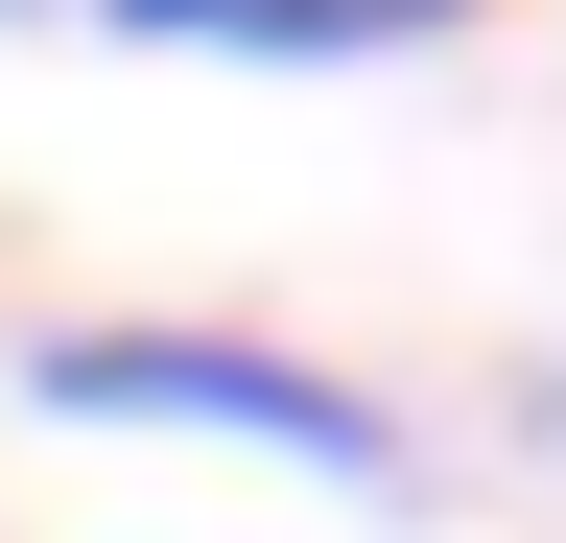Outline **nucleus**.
Instances as JSON below:
<instances>
[{
    "mask_svg": "<svg viewBox=\"0 0 566 543\" xmlns=\"http://www.w3.org/2000/svg\"><path fill=\"white\" fill-rule=\"evenodd\" d=\"M378 24H472V0H354V48H378Z\"/></svg>",
    "mask_w": 566,
    "mask_h": 543,
    "instance_id": "obj_3",
    "label": "nucleus"
},
{
    "mask_svg": "<svg viewBox=\"0 0 566 543\" xmlns=\"http://www.w3.org/2000/svg\"><path fill=\"white\" fill-rule=\"evenodd\" d=\"M48 426H212V449H283V472H331V497H378L401 426L354 401L331 355H260V331H48L24 355Z\"/></svg>",
    "mask_w": 566,
    "mask_h": 543,
    "instance_id": "obj_1",
    "label": "nucleus"
},
{
    "mask_svg": "<svg viewBox=\"0 0 566 543\" xmlns=\"http://www.w3.org/2000/svg\"><path fill=\"white\" fill-rule=\"evenodd\" d=\"M95 24H142V48H260V72H331V48H354V0H95Z\"/></svg>",
    "mask_w": 566,
    "mask_h": 543,
    "instance_id": "obj_2",
    "label": "nucleus"
}]
</instances>
